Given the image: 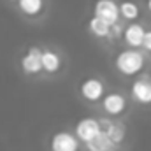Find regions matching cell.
<instances>
[{
	"label": "cell",
	"mask_w": 151,
	"mask_h": 151,
	"mask_svg": "<svg viewBox=\"0 0 151 151\" xmlns=\"http://www.w3.org/2000/svg\"><path fill=\"white\" fill-rule=\"evenodd\" d=\"M111 148H118V146L111 144V141H109L102 132H100L97 137H93L91 141L86 142V150L88 151H109Z\"/></svg>",
	"instance_id": "5bb4252c"
},
{
	"label": "cell",
	"mask_w": 151,
	"mask_h": 151,
	"mask_svg": "<svg viewBox=\"0 0 151 151\" xmlns=\"http://www.w3.org/2000/svg\"><path fill=\"white\" fill-rule=\"evenodd\" d=\"M123 35V27H121V23L119 21H116L114 25H111V28H109V37L111 39H118Z\"/></svg>",
	"instance_id": "2e32d148"
},
{
	"label": "cell",
	"mask_w": 151,
	"mask_h": 151,
	"mask_svg": "<svg viewBox=\"0 0 151 151\" xmlns=\"http://www.w3.org/2000/svg\"><path fill=\"white\" fill-rule=\"evenodd\" d=\"M102 109L109 116H119L127 109V99L121 93H107L102 97Z\"/></svg>",
	"instance_id": "9c48e42d"
},
{
	"label": "cell",
	"mask_w": 151,
	"mask_h": 151,
	"mask_svg": "<svg viewBox=\"0 0 151 151\" xmlns=\"http://www.w3.org/2000/svg\"><path fill=\"white\" fill-rule=\"evenodd\" d=\"M118 12H119V16H121L123 19H128V21H132V23H134V19H137L139 14H141L139 5H137L134 0H123V2H119V4H118Z\"/></svg>",
	"instance_id": "7c38bea8"
},
{
	"label": "cell",
	"mask_w": 151,
	"mask_h": 151,
	"mask_svg": "<svg viewBox=\"0 0 151 151\" xmlns=\"http://www.w3.org/2000/svg\"><path fill=\"white\" fill-rule=\"evenodd\" d=\"M104 83L97 77H88L79 84V93L88 102H99L104 97Z\"/></svg>",
	"instance_id": "277c9868"
},
{
	"label": "cell",
	"mask_w": 151,
	"mask_h": 151,
	"mask_svg": "<svg viewBox=\"0 0 151 151\" xmlns=\"http://www.w3.org/2000/svg\"><path fill=\"white\" fill-rule=\"evenodd\" d=\"M130 93L134 100H137L139 104H144V106L151 104V76L146 74L144 77L135 79L130 86Z\"/></svg>",
	"instance_id": "ba28073f"
},
{
	"label": "cell",
	"mask_w": 151,
	"mask_h": 151,
	"mask_svg": "<svg viewBox=\"0 0 151 151\" xmlns=\"http://www.w3.org/2000/svg\"><path fill=\"white\" fill-rule=\"evenodd\" d=\"M144 34H146V28H144L141 23H130V25H127V27L123 28V39H125V42H127L132 49L142 46Z\"/></svg>",
	"instance_id": "30bf717a"
},
{
	"label": "cell",
	"mask_w": 151,
	"mask_h": 151,
	"mask_svg": "<svg viewBox=\"0 0 151 151\" xmlns=\"http://www.w3.org/2000/svg\"><path fill=\"white\" fill-rule=\"evenodd\" d=\"M141 47H144L148 53H151V30H148L144 34V40H142V46Z\"/></svg>",
	"instance_id": "e0dca14e"
},
{
	"label": "cell",
	"mask_w": 151,
	"mask_h": 151,
	"mask_svg": "<svg viewBox=\"0 0 151 151\" xmlns=\"http://www.w3.org/2000/svg\"><path fill=\"white\" fill-rule=\"evenodd\" d=\"M146 7H148V11L151 12V0H146Z\"/></svg>",
	"instance_id": "ac0fdd59"
},
{
	"label": "cell",
	"mask_w": 151,
	"mask_h": 151,
	"mask_svg": "<svg viewBox=\"0 0 151 151\" xmlns=\"http://www.w3.org/2000/svg\"><path fill=\"white\" fill-rule=\"evenodd\" d=\"M18 7L25 16H37L44 9V0H18Z\"/></svg>",
	"instance_id": "4fadbf2b"
},
{
	"label": "cell",
	"mask_w": 151,
	"mask_h": 151,
	"mask_svg": "<svg viewBox=\"0 0 151 151\" xmlns=\"http://www.w3.org/2000/svg\"><path fill=\"white\" fill-rule=\"evenodd\" d=\"M40 65H42V70H46L47 74H55V72H58L62 69V58L53 49H42Z\"/></svg>",
	"instance_id": "8fae6325"
},
{
	"label": "cell",
	"mask_w": 151,
	"mask_h": 151,
	"mask_svg": "<svg viewBox=\"0 0 151 151\" xmlns=\"http://www.w3.org/2000/svg\"><path fill=\"white\" fill-rule=\"evenodd\" d=\"M109 151H118V148H111V150H109Z\"/></svg>",
	"instance_id": "d6986e66"
},
{
	"label": "cell",
	"mask_w": 151,
	"mask_h": 151,
	"mask_svg": "<svg viewBox=\"0 0 151 151\" xmlns=\"http://www.w3.org/2000/svg\"><path fill=\"white\" fill-rule=\"evenodd\" d=\"M95 18L106 21L109 27L119 21V12H118V4L114 0H97L93 7Z\"/></svg>",
	"instance_id": "3957f363"
},
{
	"label": "cell",
	"mask_w": 151,
	"mask_h": 151,
	"mask_svg": "<svg viewBox=\"0 0 151 151\" xmlns=\"http://www.w3.org/2000/svg\"><path fill=\"white\" fill-rule=\"evenodd\" d=\"M102 130H100V123H99V119H95V118H83V119H79L77 121V125H76V139L79 141V142H88V141H91L93 137H97L99 134H100Z\"/></svg>",
	"instance_id": "7a4b0ae2"
},
{
	"label": "cell",
	"mask_w": 151,
	"mask_h": 151,
	"mask_svg": "<svg viewBox=\"0 0 151 151\" xmlns=\"http://www.w3.org/2000/svg\"><path fill=\"white\" fill-rule=\"evenodd\" d=\"M40 53H42L40 47L30 46V47L27 49V53L21 56L19 65H21V69H23L25 74L34 76V74H39V72L42 70V65H40Z\"/></svg>",
	"instance_id": "52a82bcc"
},
{
	"label": "cell",
	"mask_w": 151,
	"mask_h": 151,
	"mask_svg": "<svg viewBox=\"0 0 151 151\" xmlns=\"http://www.w3.org/2000/svg\"><path fill=\"white\" fill-rule=\"evenodd\" d=\"M99 123H100L102 134L111 141V144H114V146L121 144V141L125 139V125L123 123L109 119V118H102V119H99Z\"/></svg>",
	"instance_id": "8992f818"
},
{
	"label": "cell",
	"mask_w": 151,
	"mask_h": 151,
	"mask_svg": "<svg viewBox=\"0 0 151 151\" xmlns=\"http://www.w3.org/2000/svg\"><path fill=\"white\" fill-rule=\"evenodd\" d=\"M88 28H90V32H91L95 37H100V39L104 37L106 39V37H109V28H111V27H109L106 21H102V19H99V18L93 16V18L90 19V23H88Z\"/></svg>",
	"instance_id": "9a60e30c"
},
{
	"label": "cell",
	"mask_w": 151,
	"mask_h": 151,
	"mask_svg": "<svg viewBox=\"0 0 151 151\" xmlns=\"http://www.w3.org/2000/svg\"><path fill=\"white\" fill-rule=\"evenodd\" d=\"M79 141L72 132H56L49 141L51 151H79Z\"/></svg>",
	"instance_id": "5b68a950"
},
{
	"label": "cell",
	"mask_w": 151,
	"mask_h": 151,
	"mask_svg": "<svg viewBox=\"0 0 151 151\" xmlns=\"http://www.w3.org/2000/svg\"><path fill=\"white\" fill-rule=\"evenodd\" d=\"M116 69L125 76H135L144 69V55L137 49H125L114 58Z\"/></svg>",
	"instance_id": "6da1fadb"
}]
</instances>
